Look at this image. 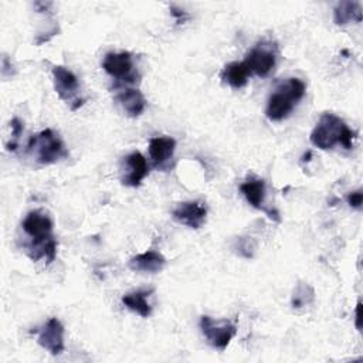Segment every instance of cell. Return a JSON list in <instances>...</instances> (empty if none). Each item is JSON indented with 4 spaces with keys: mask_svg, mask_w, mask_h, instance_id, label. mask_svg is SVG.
I'll return each instance as SVG.
<instances>
[{
    "mask_svg": "<svg viewBox=\"0 0 363 363\" xmlns=\"http://www.w3.org/2000/svg\"><path fill=\"white\" fill-rule=\"evenodd\" d=\"M10 128H11V142L7 143V150L14 152L17 149L18 139L23 133V122L18 118H13L10 122Z\"/></svg>",
    "mask_w": 363,
    "mask_h": 363,
    "instance_id": "20",
    "label": "cell"
},
{
    "mask_svg": "<svg viewBox=\"0 0 363 363\" xmlns=\"http://www.w3.org/2000/svg\"><path fill=\"white\" fill-rule=\"evenodd\" d=\"M150 292V291H149ZM146 291H136L130 292L122 296V303L132 312H136L142 318H147L152 313V306L146 301V296L149 295Z\"/></svg>",
    "mask_w": 363,
    "mask_h": 363,
    "instance_id": "18",
    "label": "cell"
},
{
    "mask_svg": "<svg viewBox=\"0 0 363 363\" xmlns=\"http://www.w3.org/2000/svg\"><path fill=\"white\" fill-rule=\"evenodd\" d=\"M170 11H172V16L177 20V23H184L189 18L187 13L184 10L176 7V6H170Z\"/></svg>",
    "mask_w": 363,
    "mask_h": 363,
    "instance_id": "22",
    "label": "cell"
},
{
    "mask_svg": "<svg viewBox=\"0 0 363 363\" xmlns=\"http://www.w3.org/2000/svg\"><path fill=\"white\" fill-rule=\"evenodd\" d=\"M347 204L356 210H360L362 208V204H363V193L362 190H356V191H352L347 194Z\"/></svg>",
    "mask_w": 363,
    "mask_h": 363,
    "instance_id": "21",
    "label": "cell"
},
{
    "mask_svg": "<svg viewBox=\"0 0 363 363\" xmlns=\"http://www.w3.org/2000/svg\"><path fill=\"white\" fill-rule=\"evenodd\" d=\"M277 62V52L275 45L271 43H261L255 45L250 52L245 55L244 64L250 69L251 74L258 77H267L275 67Z\"/></svg>",
    "mask_w": 363,
    "mask_h": 363,
    "instance_id": "8",
    "label": "cell"
},
{
    "mask_svg": "<svg viewBox=\"0 0 363 363\" xmlns=\"http://www.w3.org/2000/svg\"><path fill=\"white\" fill-rule=\"evenodd\" d=\"M176 140L170 136H156L149 142V156L156 167H166L173 159Z\"/></svg>",
    "mask_w": 363,
    "mask_h": 363,
    "instance_id": "13",
    "label": "cell"
},
{
    "mask_svg": "<svg viewBox=\"0 0 363 363\" xmlns=\"http://www.w3.org/2000/svg\"><path fill=\"white\" fill-rule=\"evenodd\" d=\"M115 101L130 118L142 115L146 108V99L143 94L133 86H121L115 95Z\"/></svg>",
    "mask_w": 363,
    "mask_h": 363,
    "instance_id": "12",
    "label": "cell"
},
{
    "mask_svg": "<svg viewBox=\"0 0 363 363\" xmlns=\"http://www.w3.org/2000/svg\"><path fill=\"white\" fill-rule=\"evenodd\" d=\"M354 135L356 133L350 130L339 116L326 112L312 129L309 140L320 150H329L336 145H342L345 149H352Z\"/></svg>",
    "mask_w": 363,
    "mask_h": 363,
    "instance_id": "2",
    "label": "cell"
},
{
    "mask_svg": "<svg viewBox=\"0 0 363 363\" xmlns=\"http://www.w3.org/2000/svg\"><path fill=\"white\" fill-rule=\"evenodd\" d=\"M38 345L51 354H61L64 350V326L57 318H50L38 330Z\"/></svg>",
    "mask_w": 363,
    "mask_h": 363,
    "instance_id": "10",
    "label": "cell"
},
{
    "mask_svg": "<svg viewBox=\"0 0 363 363\" xmlns=\"http://www.w3.org/2000/svg\"><path fill=\"white\" fill-rule=\"evenodd\" d=\"M305 89L306 86L299 78H288L281 82L268 98L265 116L274 122L288 118L295 105L303 98Z\"/></svg>",
    "mask_w": 363,
    "mask_h": 363,
    "instance_id": "3",
    "label": "cell"
},
{
    "mask_svg": "<svg viewBox=\"0 0 363 363\" xmlns=\"http://www.w3.org/2000/svg\"><path fill=\"white\" fill-rule=\"evenodd\" d=\"M200 329L207 343L218 350H224L231 339L237 333L235 325L228 320H214L213 318L204 315L200 319Z\"/></svg>",
    "mask_w": 363,
    "mask_h": 363,
    "instance_id": "7",
    "label": "cell"
},
{
    "mask_svg": "<svg viewBox=\"0 0 363 363\" xmlns=\"http://www.w3.org/2000/svg\"><path fill=\"white\" fill-rule=\"evenodd\" d=\"M172 217L193 230L200 228L207 218V208L201 201H183L172 210Z\"/></svg>",
    "mask_w": 363,
    "mask_h": 363,
    "instance_id": "9",
    "label": "cell"
},
{
    "mask_svg": "<svg viewBox=\"0 0 363 363\" xmlns=\"http://www.w3.org/2000/svg\"><path fill=\"white\" fill-rule=\"evenodd\" d=\"M52 82L58 96L69 106L71 111H77L84 105V99L79 96V81L77 75L62 65L52 67Z\"/></svg>",
    "mask_w": 363,
    "mask_h": 363,
    "instance_id": "6",
    "label": "cell"
},
{
    "mask_svg": "<svg viewBox=\"0 0 363 363\" xmlns=\"http://www.w3.org/2000/svg\"><path fill=\"white\" fill-rule=\"evenodd\" d=\"M251 77L250 69L244 64V61H234L224 67L221 72V78L224 82H227L233 88H242L247 85L248 78Z\"/></svg>",
    "mask_w": 363,
    "mask_h": 363,
    "instance_id": "16",
    "label": "cell"
},
{
    "mask_svg": "<svg viewBox=\"0 0 363 363\" xmlns=\"http://www.w3.org/2000/svg\"><path fill=\"white\" fill-rule=\"evenodd\" d=\"M240 190L245 200L254 207V208H262L264 200H265V182L262 179H248L241 186Z\"/></svg>",
    "mask_w": 363,
    "mask_h": 363,
    "instance_id": "17",
    "label": "cell"
},
{
    "mask_svg": "<svg viewBox=\"0 0 363 363\" xmlns=\"http://www.w3.org/2000/svg\"><path fill=\"white\" fill-rule=\"evenodd\" d=\"M104 71L116 79L115 86H130L139 81V74L135 71L133 57L128 51L108 52L102 61Z\"/></svg>",
    "mask_w": 363,
    "mask_h": 363,
    "instance_id": "5",
    "label": "cell"
},
{
    "mask_svg": "<svg viewBox=\"0 0 363 363\" xmlns=\"http://www.w3.org/2000/svg\"><path fill=\"white\" fill-rule=\"evenodd\" d=\"M360 306H362V303H360V301L357 302V305H356V308H354V325H356V329L360 332L362 330V318H360Z\"/></svg>",
    "mask_w": 363,
    "mask_h": 363,
    "instance_id": "23",
    "label": "cell"
},
{
    "mask_svg": "<svg viewBox=\"0 0 363 363\" xmlns=\"http://www.w3.org/2000/svg\"><path fill=\"white\" fill-rule=\"evenodd\" d=\"M21 228L30 237L26 244V254L33 261L45 258L52 262L57 255V240L52 235L51 218L40 210H33L24 217Z\"/></svg>",
    "mask_w": 363,
    "mask_h": 363,
    "instance_id": "1",
    "label": "cell"
},
{
    "mask_svg": "<svg viewBox=\"0 0 363 363\" xmlns=\"http://www.w3.org/2000/svg\"><path fill=\"white\" fill-rule=\"evenodd\" d=\"M164 264H166V258L159 251L149 250L132 257L129 261V268L135 272L156 274L163 269Z\"/></svg>",
    "mask_w": 363,
    "mask_h": 363,
    "instance_id": "14",
    "label": "cell"
},
{
    "mask_svg": "<svg viewBox=\"0 0 363 363\" xmlns=\"http://www.w3.org/2000/svg\"><path fill=\"white\" fill-rule=\"evenodd\" d=\"M149 167L145 156L140 152H132L123 159L121 182L129 187L140 186L142 180L147 176Z\"/></svg>",
    "mask_w": 363,
    "mask_h": 363,
    "instance_id": "11",
    "label": "cell"
},
{
    "mask_svg": "<svg viewBox=\"0 0 363 363\" xmlns=\"http://www.w3.org/2000/svg\"><path fill=\"white\" fill-rule=\"evenodd\" d=\"M27 152L40 164H52L68 156V150L61 138L50 128L33 135L27 145Z\"/></svg>",
    "mask_w": 363,
    "mask_h": 363,
    "instance_id": "4",
    "label": "cell"
},
{
    "mask_svg": "<svg viewBox=\"0 0 363 363\" xmlns=\"http://www.w3.org/2000/svg\"><path fill=\"white\" fill-rule=\"evenodd\" d=\"M362 6L359 1H339L333 9V21L336 26H346L350 21H362Z\"/></svg>",
    "mask_w": 363,
    "mask_h": 363,
    "instance_id": "15",
    "label": "cell"
},
{
    "mask_svg": "<svg viewBox=\"0 0 363 363\" xmlns=\"http://www.w3.org/2000/svg\"><path fill=\"white\" fill-rule=\"evenodd\" d=\"M313 298H315V292H313L312 286H309L308 284H298L292 294L291 305L294 309H298V308L309 305L313 301Z\"/></svg>",
    "mask_w": 363,
    "mask_h": 363,
    "instance_id": "19",
    "label": "cell"
}]
</instances>
